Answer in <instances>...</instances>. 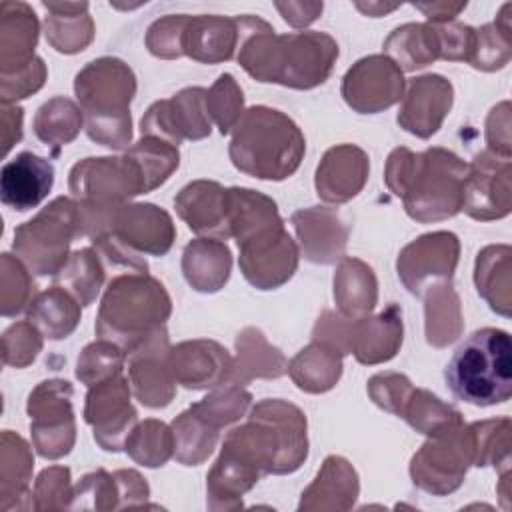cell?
I'll return each mask as SVG.
<instances>
[{"label": "cell", "mask_w": 512, "mask_h": 512, "mask_svg": "<svg viewBox=\"0 0 512 512\" xmlns=\"http://www.w3.org/2000/svg\"><path fill=\"white\" fill-rule=\"evenodd\" d=\"M458 250V238L452 232L424 234L400 252L398 276L412 294L422 296L436 282H450L458 262Z\"/></svg>", "instance_id": "13"}, {"label": "cell", "mask_w": 512, "mask_h": 512, "mask_svg": "<svg viewBox=\"0 0 512 512\" xmlns=\"http://www.w3.org/2000/svg\"><path fill=\"white\" fill-rule=\"evenodd\" d=\"M124 448L136 462L156 468L172 456L174 434L166 424L158 420H146L128 434Z\"/></svg>", "instance_id": "41"}, {"label": "cell", "mask_w": 512, "mask_h": 512, "mask_svg": "<svg viewBox=\"0 0 512 512\" xmlns=\"http://www.w3.org/2000/svg\"><path fill=\"white\" fill-rule=\"evenodd\" d=\"M130 390L126 380L116 374L94 384L86 396L84 420L94 426V440L104 450H120L126 444L136 410L130 404Z\"/></svg>", "instance_id": "16"}, {"label": "cell", "mask_w": 512, "mask_h": 512, "mask_svg": "<svg viewBox=\"0 0 512 512\" xmlns=\"http://www.w3.org/2000/svg\"><path fill=\"white\" fill-rule=\"evenodd\" d=\"M0 58L2 76L16 74L32 64L38 38V20L24 2H2L0 6Z\"/></svg>", "instance_id": "27"}, {"label": "cell", "mask_w": 512, "mask_h": 512, "mask_svg": "<svg viewBox=\"0 0 512 512\" xmlns=\"http://www.w3.org/2000/svg\"><path fill=\"white\" fill-rule=\"evenodd\" d=\"M400 416L406 418L412 428L428 436H436L462 422L460 412L442 404L440 398L426 390H412Z\"/></svg>", "instance_id": "40"}, {"label": "cell", "mask_w": 512, "mask_h": 512, "mask_svg": "<svg viewBox=\"0 0 512 512\" xmlns=\"http://www.w3.org/2000/svg\"><path fill=\"white\" fill-rule=\"evenodd\" d=\"M418 10H422L426 14L428 20L436 22V24H442V22H450L462 8H466V2L464 4H414Z\"/></svg>", "instance_id": "49"}, {"label": "cell", "mask_w": 512, "mask_h": 512, "mask_svg": "<svg viewBox=\"0 0 512 512\" xmlns=\"http://www.w3.org/2000/svg\"><path fill=\"white\" fill-rule=\"evenodd\" d=\"M168 352L170 348L164 326L156 328L148 338H144L134 350L128 352L130 382L134 386V394L148 408H162L170 404L174 396Z\"/></svg>", "instance_id": "18"}, {"label": "cell", "mask_w": 512, "mask_h": 512, "mask_svg": "<svg viewBox=\"0 0 512 512\" xmlns=\"http://www.w3.org/2000/svg\"><path fill=\"white\" fill-rule=\"evenodd\" d=\"M412 384L406 376L402 374H376L370 378L368 382V392L372 396V400L392 412V414H402L410 394H412Z\"/></svg>", "instance_id": "46"}, {"label": "cell", "mask_w": 512, "mask_h": 512, "mask_svg": "<svg viewBox=\"0 0 512 512\" xmlns=\"http://www.w3.org/2000/svg\"><path fill=\"white\" fill-rule=\"evenodd\" d=\"M452 84L436 74L410 80V90L398 112V124L418 138L438 132L452 106Z\"/></svg>", "instance_id": "21"}, {"label": "cell", "mask_w": 512, "mask_h": 512, "mask_svg": "<svg viewBox=\"0 0 512 512\" xmlns=\"http://www.w3.org/2000/svg\"><path fill=\"white\" fill-rule=\"evenodd\" d=\"M76 96L86 114V132L108 148L130 142V102L136 92L132 70L118 58L92 60L74 82Z\"/></svg>", "instance_id": "5"}, {"label": "cell", "mask_w": 512, "mask_h": 512, "mask_svg": "<svg viewBox=\"0 0 512 512\" xmlns=\"http://www.w3.org/2000/svg\"><path fill=\"white\" fill-rule=\"evenodd\" d=\"M170 316L164 286L148 274L118 276L110 282L96 320L102 340L118 344L126 356Z\"/></svg>", "instance_id": "6"}, {"label": "cell", "mask_w": 512, "mask_h": 512, "mask_svg": "<svg viewBox=\"0 0 512 512\" xmlns=\"http://www.w3.org/2000/svg\"><path fill=\"white\" fill-rule=\"evenodd\" d=\"M402 344V310L390 304L376 318H360L352 324L350 352L362 364L390 360Z\"/></svg>", "instance_id": "28"}, {"label": "cell", "mask_w": 512, "mask_h": 512, "mask_svg": "<svg viewBox=\"0 0 512 512\" xmlns=\"http://www.w3.org/2000/svg\"><path fill=\"white\" fill-rule=\"evenodd\" d=\"M276 8L282 12V18L292 26H306L318 18V14L322 12V2L320 4H276Z\"/></svg>", "instance_id": "48"}, {"label": "cell", "mask_w": 512, "mask_h": 512, "mask_svg": "<svg viewBox=\"0 0 512 512\" xmlns=\"http://www.w3.org/2000/svg\"><path fill=\"white\" fill-rule=\"evenodd\" d=\"M292 224L298 232L304 258L316 264H332L342 258L348 238V228L330 208H306L292 214Z\"/></svg>", "instance_id": "26"}, {"label": "cell", "mask_w": 512, "mask_h": 512, "mask_svg": "<svg viewBox=\"0 0 512 512\" xmlns=\"http://www.w3.org/2000/svg\"><path fill=\"white\" fill-rule=\"evenodd\" d=\"M508 174V158L498 160L488 152L478 154L468 166L462 210L476 220H494L506 216L510 212Z\"/></svg>", "instance_id": "19"}, {"label": "cell", "mask_w": 512, "mask_h": 512, "mask_svg": "<svg viewBox=\"0 0 512 512\" xmlns=\"http://www.w3.org/2000/svg\"><path fill=\"white\" fill-rule=\"evenodd\" d=\"M230 266L232 254L220 240L198 238L184 248L182 270L188 284L198 292L220 290L230 276Z\"/></svg>", "instance_id": "29"}, {"label": "cell", "mask_w": 512, "mask_h": 512, "mask_svg": "<svg viewBox=\"0 0 512 512\" xmlns=\"http://www.w3.org/2000/svg\"><path fill=\"white\" fill-rule=\"evenodd\" d=\"M126 360V352L114 342H94L84 348L82 356L78 358L76 376L94 386L106 378H112L122 372V364Z\"/></svg>", "instance_id": "42"}, {"label": "cell", "mask_w": 512, "mask_h": 512, "mask_svg": "<svg viewBox=\"0 0 512 512\" xmlns=\"http://www.w3.org/2000/svg\"><path fill=\"white\" fill-rule=\"evenodd\" d=\"M242 42V26L238 18L224 16H188L182 30V54L198 62L230 60Z\"/></svg>", "instance_id": "24"}, {"label": "cell", "mask_w": 512, "mask_h": 512, "mask_svg": "<svg viewBox=\"0 0 512 512\" xmlns=\"http://www.w3.org/2000/svg\"><path fill=\"white\" fill-rule=\"evenodd\" d=\"M468 164L444 148L414 154L396 148L388 156L386 184L404 200L410 218L418 222L444 220L462 210Z\"/></svg>", "instance_id": "2"}, {"label": "cell", "mask_w": 512, "mask_h": 512, "mask_svg": "<svg viewBox=\"0 0 512 512\" xmlns=\"http://www.w3.org/2000/svg\"><path fill=\"white\" fill-rule=\"evenodd\" d=\"M260 472H294L308 456L306 418L282 400H264L254 406L246 426L228 432Z\"/></svg>", "instance_id": "7"}, {"label": "cell", "mask_w": 512, "mask_h": 512, "mask_svg": "<svg viewBox=\"0 0 512 512\" xmlns=\"http://www.w3.org/2000/svg\"><path fill=\"white\" fill-rule=\"evenodd\" d=\"M172 434L174 456L186 466H196L212 452L218 438V428L208 422L194 406H190L174 420Z\"/></svg>", "instance_id": "36"}, {"label": "cell", "mask_w": 512, "mask_h": 512, "mask_svg": "<svg viewBox=\"0 0 512 512\" xmlns=\"http://www.w3.org/2000/svg\"><path fill=\"white\" fill-rule=\"evenodd\" d=\"M238 348V366H234L232 376H236V384L242 386L250 378H278L286 372V360L280 350L272 348L260 330L246 328L236 338Z\"/></svg>", "instance_id": "35"}, {"label": "cell", "mask_w": 512, "mask_h": 512, "mask_svg": "<svg viewBox=\"0 0 512 512\" xmlns=\"http://www.w3.org/2000/svg\"><path fill=\"white\" fill-rule=\"evenodd\" d=\"M90 238H108L134 256H140V252L162 256L172 246L174 226L158 206L134 204L112 210Z\"/></svg>", "instance_id": "11"}, {"label": "cell", "mask_w": 512, "mask_h": 512, "mask_svg": "<svg viewBox=\"0 0 512 512\" xmlns=\"http://www.w3.org/2000/svg\"><path fill=\"white\" fill-rule=\"evenodd\" d=\"M206 106L210 118L218 124L220 134H228L242 118V90L238 88L232 74H222L210 92L206 94Z\"/></svg>", "instance_id": "43"}, {"label": "cell", "mask_w": 512, "mask_h": 512, "mask_svg": "<svg viewBox=\"0 0 512 512\" xmlns=\"http://www.w3.org/2000/svg\"><path fill=\"white\" fill-rule=\"evenodd\" d=\"M402 70L388 56L374 54L358 60L344 76L342 96L360 114H376L402 98Z\"/></svg>", "instance_id": "14"}, {"label": "cell", "mask_w": 512, "mask_h": 512, "mask_svg": "<svg viewBox=\"0 0 512 512\" xmlns=\"http://www.w3.org/2000/svg\"><path fill=\"white\" fill-rule=\"evenodd\" d=\"M14 78H20L16 80L14 84L10 86H2V104H8V102H14V100H20V98H26L28 94L36 92L44 78H46V68H44V62L36 56L32 60V64H28L26 68L18 70L14 74Z\"/></svg>", "instance_id": "47"}, {"label": "cell", "mask_w": 512, "mask_h": 512, "mask_svg": "<svg viewBox=\"0 0 512 512\" xmlns=\"http://www.w3.org/2000/svg\"><path fill=\"white\" fill-rule=\"evenodd\" d=\"M290 376L300 390L326 392L342 374V354L324 342H312L290 364Z\"/></svg>", "instance_id": "31"}, {"label": "cell", "mask_w": 512, "mask_h": 512, "mask_svg": "<svg viewBox=\"0 0 512 512\" xmlns=\"http://www.w3.org/2000/svg\"><path fill=\"white\" fill-rule=\"evenodd\" d=\"M338 44L324 32L274 34V28L254 16H242L238 60L258 82L290 88H314L330 76Z\"/></svg>", "instance_id": "1"}, {"label": "cell", "mask_w": 512, "mask_h": 512, "mask_svg": "<svg viewBox=\"0 0 512 512\" xmlns=\"http://www.w3.org/2000/svg\"><path fill=\"white\" fill-rule=\"evenodd\" d=\"M42 348L40 330L28 320L10 326L2 336V358L6 364L24 368L38 356Z\"/></svg>", "instance_id": "44"}, {"label": "cell", "mask_w": 512, "mask_h": 512, "mask_svg": "<svg viewBox=\"0 0 512 512\" xmlns=\"http://www.w3.org/2000/svg\"><path fill=\"white\" fill-rule=\"evenodd\" d=\"M186 20L188 14H170L162 20H156L146 34L148 50L158 58L182 56V30Z\"/></svg>", "instance_id": "45"}, {"label": "cell", "mask_w": 512, "mask_h": 512, "mask_svg": "<svg viewBox=\"0 0 512 512\" xmlns=\"http://www.w3.org/2000/svg\"><path fill=\"white\" fill-rule=\"evenodd\" d=\"M126 154L140 166L146 192L166 182L178 168V148L166 140H158L156 136H144Z\"/></svg>", "instance_id": "39"}, {"label": "cell", "mask_w": 512, "mask_h": 512, "mask_svg": "<svg viewBox=\"0 0 512 512\" xmlns=\"http://www.w3.org/2000/svg\"><path fill=\"white\" fill-rule=\"evenodd\" d=\"M368 176V156L364 150L352 144H342L330 148L318 170H316V190L326 202H346L354 198Z\"/></svg>", "instance_id": "25"}, {"label": "cell", "mask_w": 512, "mask_h": 512, "mask_svg": "<svg viewBox=\"0 0 512 512\" xmlns=\"http://www.w3.org/2000/svg\"><path fill=\"white\" fill-rule=\"evenodd\" d=\"M468 460H474L472 430L456 424L422 446L414 454L410 474L414 484L432 494H446L462 484L468 468Z\"/></svg>", "instance_id": "10"}, {"label": "cell", "mask_w": 512, "mask_h": 512, "mask_svg": "<svg viewBox=\"0 0 512 512\" xmlns=\"http://www.w3.org/2000/svg\"><path fill=\"white\" fill-rule=\"evenodd\" d=\"M70 190L82 200V210H116L130 196L144 194L140 166L122 158H86L70 172Z\"/></svg>", "instance_id": "9"}, {"label": "cell", "mask_w": 512, "mask_h": 512, "mask_svg": "<svg viewBox=\"0 0 512 512\" xmlns=\"http://www.w3.org/2000/svg\"><path fill=\"white\" fill-rule=\"evenodd\" d=\"M384 50L394 56L402 70H416L440 58V44L436 28L430 24L398 26L384 42Z\"/></svg>", "instance_id": "34"}, {"label": "cell", "mask_w": 512, "mask_h": 512, "mask_svg": "<svg viewBox=\"0 0 512 512\" xmlns=\"http://www.w3.org/2000/svg\"><path fill=\"white\" fill-rule=\"evenodd\" d=\"M54 166L50 160L34 154L20 152L2 166L0 172V198L2 204L26 212L36 208L52 190Z\"/></svg>", "instance_id": "22"}, {"label": "cell", "mask_w": 512, "mask_h": 512, "mask_svg": "<svg viewBox=\"0 0 512 512\" xmlns=\"http://www.w3.org/2000/svg\"><path fill=\"white\" fill-rule=\"evenodd\" d=\"M334 298L340 312L352 320H360L376 304V278L362 260L346 258L334 276Z\"/></svg>", "instance_id": "30"}, {"label": "cell", "mask_w": 512, "mask_h": 512, "mask_svg": "<svg viewBox=\"0 0 512 512\" xmlns=\"http://www.w3.org/2000/svg\"><path fill=\"white\" fill-rule=\"evenodd\" d=\"M232 164L262 180H284L296 172L306 150L300 128L280 110L254 106L234 126Z\"/></svg>", "instance_id": "3"}, {"label": "cell", "mask_w": 512, "mask_h": 512, "mask_svg": "<svg viewBox=\"0 0 512 512\" xmlns=\"http://www.w3.org/2000/svg\"><path fill=\"white\" fill-rule=\"evenodd\" d=\"M82 126V112L68 98H52L42 104L34 118V132L46 144L54 146V154H58L60 146H66L76 138Z\"/></svg>", "instance_id": "37"}, {"label": "cell", "mask_w": 512, "mask_h": 512, "mask_svg": "<svg viewBox=\"0 0 512 512\" xmlns=\"http://www.w3.org/2000/svg\"><path fill=\"white\" fill-rule=\"evenodd\" d=\"M72 386L66 380H46L30 394L28 414L32 440L40 456L60 458L74 444Z\"/></svg>", "instance_id": "12"}, {"label": "cell", "mask_w": 512, "mask_h": 512, "mask_svg": "<svg viewBox=\"0 0 512 512\" xmlns=\"http://www.w3.org/2000/svg\"><path fill=\"white\" fill-rule=\"evenodd\" d=\"M450 392L472 406L504 404L512 396V342L506 330L472 332L446 364Z\"/></svg>", "instance_id": "4"}, {"label": "cell", "mask_w": 512, "mask_h": 512, "mask_svg": "<svg viewBox=\"0 0 512 512\" xmlns=\"http://www.w3.org/2000/svg\"><path fill=\"white\" fill-rule=\"evenodd\" d=\"M82 234L80 206L58 196L14 230V250L38 276H56L68 260L70 242Z\"/></svg>", "instance_id": "8"}, {"label": "cell", "mask_w": 512, "mask_h": 512, "mask_svg": "<svg viewBox=\"0 0 512 512\" xmlns=\"http://www.w3.org/2000/svg\"><path fill=\"white\" fill-rule=\"evenodd\" d=\"M28 320L50 340H62L76 328L80 306L60 286L40 292L28 310Z\"/></svg>", "instance_id": "33"}, {"label": "cell", "mask_w": 512, "mask_h": 512, "mask_svg": "<svg viewBox=\"0 0 512 512\" xmlns=\"http://www.w3.org/2000/svg\"><path fill=\"white\" fill-rule=\"evenodd\" d=\"M180 218L196 234L230 238V194L216 182L196 180L174 198Z\"/></svg>", "instance_id": "23"}, {"label": "cell", "mask_w": 512, "mask_h": 512, "mask_svg": "<svg viewBox=\"0 0 512 512\" xmlns=\"http://www.w3.org/2000/svg\"><path fill=\"white\" fill-rule=\"evenodd\" d=\"M168 366L174 380L192 390L222 386L234 372L228 350L212 340H192L170 348Z\"/></svg>", "instance_id": "20"}, {"label": "cell", "mask_w": 512, "mask_h": 512, "mask_svg": "<svg viewBox=\"0 0 512 512\" xmlns=\"http://www.w3.org/2000/svg\"><path fill=\"white\" fill-rule=\"evenodd\" d=\"M240 248L244 278L260 290H270L292 278L298 264V250L284 226L254 236Z\"/></svg>", "instance_id": "17"}, {"label": "cell", "mask_w": 512, "mask_h": 512, "mask_svg": "<svg viewBox=\"0 0 512 512\" xmlns=\"http://www.w3.org/2000/svg\"><path fill=\"white\" fill-rule=\"evenodd\" d=\"M204 88H184L170 100L154 102L142 118V136H160L178 146L180 140H200L210 134V114Z\"/></svg>", "instance_id": "15"}, {"label": "cell", "mask_w": 512, "mask_h": 512, "mask_svg": "<svg viewBox=\"0 0 512 512\" xmlns=\"http://www.w3.org/2000/svg\"><path fill=\"white\" fill-rule=\"evenodd\" d=\"M104 280V268L98 254L90 248L74 252L62 270L54 276L56 286L68 288L82 306L92 304Z\"/></svg>", "instance_id": "38"}, {"label": "cell", "mask_w": 512, "mask_h": 512, "mask_svg": "<svg viewBox=\"0 0 512 512\" xmlns=\"http://www.w3.org/2000/svg\"><path fill=\"white\" fill-rule=\"evenodd\" d=\"M46 16V40L64 54L82 52L92 40V20L86 12L88 4H42Z\"/></svg>", "instance_id": "32"}]
</instances>
